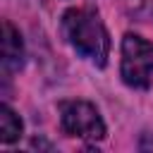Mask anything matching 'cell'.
Wrapping results in <instances>:
<instances>
[{"instance_id": "1", "label": "cell", "mask_w": 153, "mask_h": 153, "mask_svg": "<svg viewBox=\"0 0 153 153\" xmlns=\"http://www.w3.org/2000/svg\"><path fill=\"white\" fill-rule=\"evenodd\" d=\"M60 33L72 50L96 67H105L110 57V33L93 7H69L60 17Z\"/></svg>"}, {"instance_id": "2", "label": "cell", "mask_w": 153, "mask_h": 153, "mask_svg": "<svg viewBox=\"0 0 153 153\" xmlns=\"http://www.w3.org/2000/svg\"><path fill=\"white\" fill-rule=\"evenodd\" d=\"M120 76L129 88L146 91L153 84V43L139 33H124L120 45Z\"/></svg>"}, {"instance_id": "3", "label": "cell", "mask_w": 153, "mask_h": 153, "mask_svg": "<svg viewBox=\"0 0 153 153\" xmlns=\"http://www.w3.org/2000/svg\"><path fill=\"white\" fill-rule=\"evenodd\" d=\"M60 129L67 136L103 141L108 136V127L98 112V108L88 100H62L60 103Z\"/></svg>"}, {"instance_id": "4", "label": "cell", "mask_w": 153, "mask_h": 153, "mask_svg": "<svg viewBox=\"0 0 153 153\" xmlns=\"http://www.w3.org/2000/svg\"><path fill=\"white\" fill-rule=\"evenodd\" d=\"M0 57H2V74L5 76L19 72L22 65H24V41H22L19 29L10 19H2V50H0Z\"/></svg>"}, {"instance_id": "5", "label": "cell", "mask_w": 153, "mask_h": 153, "mask_svg": "<svg viewBox=\"0 0 153 153\" xmlns=\"http://www.w3.org/2000/svg\"><path fill=\"white\" fill-rule=\"evenodd\" d=\"M24 131V124H22V117L7 105L2 103L0 105V141L2 143H14Z\"/></svg>"}, {"instance_id": "6", "label": "cell", "mask_w": 153, "mask_h": 153, "mask_svg": "<svg viewBox=\"0 0 153 153\" xmlns=\"http://www.w3.org/2000/svg\"><path fill=\"white\" fill-rule=\"evenodd\" d=\"M124 17L139 24H153V0H117Z\"/></svg>"}]
</instances>
